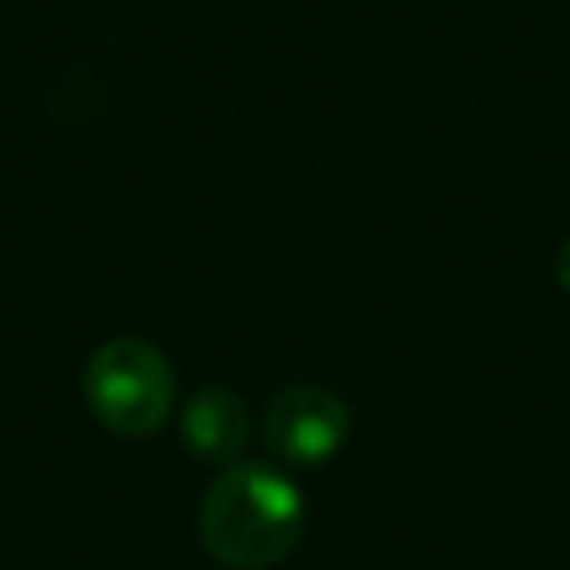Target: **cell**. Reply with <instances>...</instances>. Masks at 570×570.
<instances>
[{
  "label": "cell",
  "instance_id": "cell-1",
  "mask_svg": "<svg viewBox=\"0 0 570 570\" xmlns=\"http://www.w3.org/2000/svg\"><path fill=\"white\" fill-rule=\"evenodd\" d=\"M307 525L303 490L267 463L223 468L196 512L205 552L227 570H267L285 561Z\"/></svg>",
  "mask_w": 570,
  "mask_h": 570
},
{
  "label": "cell",
  "instance_id": "cell-2",
  "mask_svg": "<svg viewBox=\"0 0 570 570\" xmlns=\"http://www.w3.org/2000/svg\"><path fill=\"white\" fill-rule=\"evenodd\" d=\"M85 401L102 428L120 436H151L174 410V370L147 338H107L85 365Z\"/></svg>",
  "mask_w": 570,
  "mask_h": 570
},
{
  "label": "cell",
  "instance_id": "cell-3",
  "mask_svg": "<svg viewBox=\"0 0 570 570\" xmlns=\"http://www.w3.org/2000/svg\"><path fill=\"white\" fill-rule=\"evenodd\" d=\"M347 432H352L347 401L321 383H294L276 392L263 414V445L281 463H298V468L334 459Z\"/></svg>",
  "mask_w": 570,
  "mask_h": 570
},
{
  "label": "cell",
  "instance_id": "cell-4",
  "mask_svg": "<svg viewBox=\"0 0 570 570\" xmlns=\"http://www.w3.org/2000/svg\"><path fill=\"white\" fill-rule=\"evenodd\" d=\"M178 428L196 459L232 468L249 441V405L232 387H196L178 410Z\"/></svg>",
  "mask_w": 570,
  "mask_h": 570
},
{
  "label": "cell",
  "instance_id": "cell-5",
  "mask_svg": "<svg viewBox=\"0 0 570 570\" xmlns=\"http://www.w3.org/2000/svg\"><path fill=\"white\" fill-rule=\"evenodd\" d=\"M557 281L570 289V236H566V245H561V254H557Z\"/></svg>",
  "mask_w": 570,
  "mask_h": 570
}]
</instances>
